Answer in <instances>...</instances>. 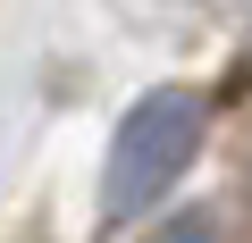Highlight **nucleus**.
<instances>
[{
	"label": "nucleus",
	"instance_id": "nucleus-1",
	"mask_svg": "<svg viewBox=\"0 0 252 243\" xmlns=\"http://www.w3.org/2000/svg\"><path fill=\"white\" fill-rule=\"evenodd\" d=\"M202 151V101L185 84L168 92H143L135 109L118 117V135H109V168H101V218H135L152 210Z\"/></svg>",
	"mask_w": 252,
	"mask_h": 243
},
{
	"label": "nucleus",
	"instance_id": "nucleus-2",
	"mask_svg": "<svg viewBox=\"0 0 252 243\" xmlns=\"http://www.w3.org/2000/svg\"><path fill=\"white\" fill-rule=\"evenodd\" d=\"M152 243H227V226H219V218H202V210H185V218H168Z\"/></svg>",
	"mask_w": 252,
	"mask_h": 243
}]
</instances>
